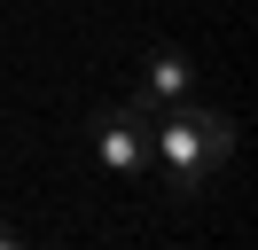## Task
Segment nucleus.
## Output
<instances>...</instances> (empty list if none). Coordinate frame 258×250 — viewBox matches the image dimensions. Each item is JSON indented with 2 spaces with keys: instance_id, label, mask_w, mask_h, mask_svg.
<instances>
[{
  "instance_id": "f257e3e1",
  "label": "nucleus",
  "mask_w": 258,
  "mask_h": 250,
  "mask_svg": "<svg viewBox=\"0 0 258 250\" xmlns=\"http://www.w3.org/2000/svg\"><path fill=\"white\" fill-rule=\"evenodd\" d=\"M235 156V117L227 109H211V102H172L164 117H149V164L172 180V196L180 203H196L211 188V172Z\"/></svg>"
},
{
  "instance_id": "f03ea898",
  "label": "nucleus",
  "mask_w": 258,
  "mask_h": 250,
  "mask_svg": "<svg viewBox=\"0 0 258 250\" xmlns=\"http://www.w3.org/2000/svg\"><path fill=\"white\" fill-rule=\"evenodd\" d=\"M86 149H94V164L110 172V180H149V117L133 102L94 109V117H86Z\"/></svg>"
},
{
  "instance_id": "7ed1b4c3",
  "label": "nucleus",
  "mask_w": 258,
  "mask_h": 250,
  "mask_svg": "<svg viewBox=\"0 0 258 250\" xmlns=\"http://www.w3.org/2000/svg\"><path fill=\"white\" fill-rule=\"evenodd\" d=\"M196 94V62L180 55V47H157V55L141 62V78H133V109L141 117H164L172 102H188Z\"/></svg>"
},
{
  "instance_id": "20e7f679",
  "label": "nucleus",
  "mask_w": 258,
  "mask_h": 250,
  "mask_svg": "<svg viewBox=\"0 0 258 250\" xmlns=\"http://www.w3.org/2000/svg\"><path fill=\"white\" fill-rule=\"evenodd\" d=\"M0 250H24V234H8V227H0Z\"/></svg>"
}]
</instances>
